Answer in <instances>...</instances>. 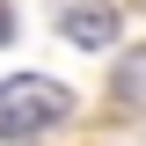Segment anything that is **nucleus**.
I'll list each match as a JSON object with an SVG mask.
<instances>
[{
    "label": "nucleus",
    "instance_id": "3",
    "mask_svg": "<svg viewBox=\"0 0 146 146\" xmlns=\"http://www.w3.org/2000/svg\"><path fill=\"white\" fill-rule=\"evenodd\" d=\"M110 95H117V102H131V110H146V44L117 58V80H110Z\"/></svg>",
    "mask_w": 146,
    "mask_h": 146
},
{
    "label": "nucleus",
    "instance_id": "4",
    "mask_svg": "<svg viewBox=\"0 0 146 146\" xmlns=\"http://www.w3.org/2000/svg\"><path fill=\"white\" fill-rule=\"evenodd\" d=\"M7 36H15V15H7V7H0V44H7Z\"/></svg>",
    "mask_w": 146,
    "mask_h": 146
},
{
    "label": "nucleus",
    "instance_id": "2",
    "mask_svg": "<svg viewBox=\"0 0 146 146\" xmlns=\"http://www.w3.org/2000/svg\"><path fill=\"white\" fill-rule=\"evenodd\" d=\"M58 36L80 51H110L117 44V7L110 0H58Z\"/></svg>",
    "mask_w": 146,
    "mask_h": 146
},
{
    "label": "nucleus",
    "instance_id": "1",
    "mask_svg": "<svg viewBox=\"0 0 146 146\" xmlns=\"http://www.w3.org/2000/svg\"><path fill=\"white\" fill-rule=\"evenodd\" d=\"M73 117V88L51 80V73H15L0 80V139H36Z\"/></svg>",
    "mask_w": 146,
    "mask_h": 146
}]
</instances>
